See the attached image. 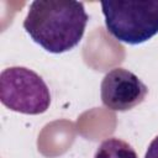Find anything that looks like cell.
Instances as JSON below:
<instances>
[{"label":"cell","mask_w":158,"mask_h":158,"mask_svg":"<svg viewBox=\"0 0 158 158\" xmlns=\"http://www.w3.org/2000/svg\"><path fill=\"white\" fill-rule=\"evenodd\" d=\"M89 15L84 4L73 0L32 1L23 20L28 36L49 53H64L79 44Z\"/></svg>","instance_id":"1"},{"label":"cell","mask_w":158,"mask_h":158,"mask_svg":"<svg viewBox=\"0 0 158 158\" xmlns=\"http://www.w3.org/2000/svg\"><path fill=\"white\" fill-rule=\"evenodd\" d=\"M105 26L117 41L141 44L158 33V1H102Z\"/></svg>","instance_id":"2"},{"label":"cell","mask_w":158,"mask_h":158,"mask_svg":"<svg viewBox=\"0 0 158 158\" xmlns=\"http://www.w3.org/2000/svg\"><path fill=\"white\" fill-rule=\"evenodd\" d=\"M0 100L7 109L40 115L51 105V93L46 81L26 67H9L0 74Z\"/></svg>","instance_id":"3"},{"label":"cell","mask_w":158,"mask_h":158,"mask_svg":"<svg viewBox=\"0 0 158 158\" xmlns=\"http://www.w3.org/2000/svg\"><path fill=\"white\" fill-rule=\"evenodd\" d=\"M147 94V85L125 68H114L107 72L100 85L101 101L112 111L131 110L139 105Z\"/></svg>","instance_id":"4"},{"label":"cell","mask_w":158,"mask_h":158,"mask_svg":"<svg viewBox=\"0 0 158 158\" xmlns=\"http://www.w3.org/2000/svg\"><path fill=\"white\" fill-rule=\"evenodd\" d=\"M94 158H138L133 147L126 141L110 137L104 139L95 151Z\"/></svg>","instance_id":"5"},{"label":"cell","mask_w":158,"mask_h":158,"mask_svg":"<svg viewBox=\"0 0 158 158\" xmlns=\"http://www.w3.org/2000/svg\"><path fill=\"white\" fill-rule=\"evenodd\" d=\"M143 158H158V136L152 139Z\"/></svg>","instance_id":"6"}]
</instances>
